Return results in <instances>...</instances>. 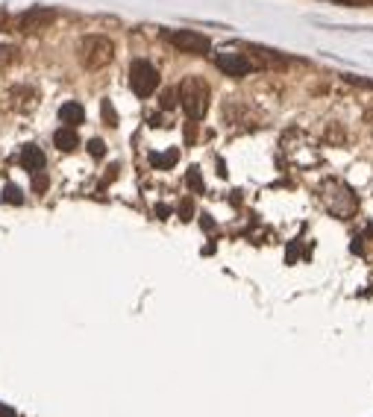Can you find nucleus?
<instances>
[{
    "label": "nucleus",
    "mask_w": 373,
    "mask_h": 417,
    "mask_svg": "<svg viewBox=\"0 0 373 417\" xmlns=\"http://www.w3.org/2000/svg\"><path fill=\"white\" fill-rule=\"evenodd\" d=\"M317 200H321V206L332 217H338V221H350V217L359 212L356 191L338 177H326L321 185H317Z\"/></svg>",
    "instance_id": "nucleus-1"
},
{
    "label": "nucleus",
    "mask_w": 373,
    "mask_h": 417,
    "mask_svg": "<svg viewBox=\"0 0 373 417\" xmlns=\"http://www.w3.org/2000/svg\"><path fill=\"white\" fill-rule=\"evenodd\" d=\"M282 156L288 159L291 164L303 168V171L321 164V150H317L315 141L306 133H300V129H288V133L282 136Z\"/></svg>",
    "instance_id": "nucleus-2"
},
{
    "label": "nucleus",
    "mask_w": 373,
    "mask_h": 417,
    "mask_svg": "<svg viewBox=\"0 0 373 417\" xmlns=\"http://www.w3.org/2000/svg\"><path fill=\"white\" fill-rule=\"evenodd\" d=\"M180 103L185 109V115L191 120H200L206 112H209V85L200 76H189L180 85Z\"/></svg>",
    "instance_id": "nucleus-3"
},
{
    "label": "nucleus",
    "mask_w": 373,
    "mask_h": 417,
    "mask_svg": "<svg viewBox=\"0 0 373 417\" xmlns=\"http://www.w3.org/2000/svg\"><path fill=\"white\" fill-rule=\"evenodd\" d=\"M115 59V45L106 36H85L80 41V62L89 71H100Z\"/></svg>",
    "instance_id": "nucleus-4"
},
{
    "label": "nucleus",
    "mask_w": 373,
    "mask_h": 417,
    "mask_svg": "<svg viewBox=\"0 0 373 417\" xmlns=\"http://www.w3.org/2000/svg\"><path fill=\"white\" fill-rule=\"evenodd\" d=\"M159 85V71L153 68V65L147 59H136L133 65H129V89H133L136 97H150L153 92H156Z\"/></svg>",
    "instance_id": "nucleus-5"
},
{
    "label": "nucleus",
    "mask_w": 373,
    "mask_h": 417,
    "mask_svg": "<svg viewBox=\"0 0 373 417\" xmlns=\"http://www.w3.org/2000/svg\"><path fill=\"white\" fill-rule=\"evenodd\" d=\"M162 36L177 50L191 53V56H203V53H209V47H212V41L206 39L203 32H194V30H162Z\"/></svg>",
    "instance_id": "nucleus-6"
},
{
    "label": "nucleus",
    "mask_w": 373,
    "mask_h": 417,
    "mask_svg": "<svg viewBox=\"0 0 373 417\" xmlns=\"http://www.w3.org/2000/svg\"><path fill=\"white\" fill-rule=\"evenodd\" d=\"M53 21H56V12H53V9H47V6H32V9H27V12L15 21V27H18L21 32H41V30H47Z\"/></svg>",
    "instance_id": "nucleus-7"
},
{
    "label": "nucleus",
    "mask_w": 373,
    "mask_h": 417,
    "mask_svg": "<svg viewBox=\"0 0 373 417\" xmlns=\"http://www.w3.org/2000/svg\"><path fill=\"white\" fill-rule=\"evenodd\" d=\"M215 65L221 68L224 74L229 76H235V80H241V76H247V74H253V62H250V56H244V53H217L215 56Z\"/></svg>",
    "instance_id": "nucleus-8"
},
{
    "label": "nucleus",
    "mask_w": 373,
    "mask_h": 417,
    "mask_svg": "<svg viewBox=\"0 0 373 417\" xmlns=\"http://www.w3.org/2000/svg\"><path fill=\"white\" fill-rule=\"evenodd\" d=\"M45 164H47V159H45V153H41V147L27 145L24 150H21V168L24 171L39 173V171H45Z\"/></svg>",
    "instance_id": "nucleus-9"
},
{
    "label": "nucleus",
    "mask_w": 373,
    "mask_h": 417,
    "mask_svg": "<svg viewBox=\"0 0 373 417\" xmlns=\"http://www.w3.org/2000/svg\"><path fill=\"white\" fill-rule=\"evenodd\" d=\"M250 53H253V68H282L285 59L279 56V53L273 50H265V47H250Z\"/></svg>",
    "instance_id": "nucleus-10"
},
{
    "label": "nucleus",
    "mask_w": 373,
    "mask_h": 417,
    "mask_svg": "<svg viewBox=\"0 0 373 417\" xmlns=\"http://www.w3.org/2000/svg\"><path fill=\"white\" fill-rule=\"evenodd\" d=\"M53 145H56L62 153H71V150L80 147V136H76L74 127H65V124H62L56 133H53Z\"/></svg>",
    "instance_id": "nucleus-11"
},
{
    "label": "nucleus",
    "mask_w": 373,
    "mask_h": 417,
    "mask_svg": "<svg viewBox=\"0 0 373 417\" xmlns=\"http://www.w3.org/2000/svg\"><path fill=\"white\" fill-rule=\"evenodd\" d=\"M59 120H62L65 127H80L83 120H85V109H83L80 103H74V100L62 103V106H59Z\"/></svg>",
    "instance_id": "nucleus-12"
},
{
    "label": "nucleus",
    "mask_w": 373,
    "mask_h": 417,
    "mask_svg": "<svg viewBox=\"0 0 373 417\" xmlns=\"http://www.w3.org/2000/svg\"><path fill=\"white\" fill-rule=\"evenodd\" d=\"M15 94V109L18 112H30V109H36V103H39V94H36V89H15L12 92Z\"/></svg>",
    "instance_id": "nucleus-13"
},
{
    "label": "nucleus",
    "mask_w": 373,
    "mask_h": 417,
    "mask_svg": "<svg viewBox=\"0 0 373 417\" xmlns=\"http://www.w3.org/2000/svg\"><path fill=\"white\" fill-rule=\"evenodd\" d=\"M177 159H180V153H177V150H168V153H162V156H156V153H153V156H150L153 168H162V171L173 168V164H177Z\"/></svg>",
    "instance_id": "nucleus-14"
},
{
    "label": "nucleus",
    "mask_w": 373,
    "mask_h": 417,
    "mask_svg": "<svg viewBox=\"0 0 373 417\" xmlns=\"http://www.w3.org/2000/svg\"><path fill=\"white\" fill-rule=\"evenodd\" d=\"M3 203H9V206H21V203H24V194H21L18 185H6V189H3Z\"/></svg>",
    "instance_id": "nucleus-15"
},
{
    "label": "nucleus",
    "mask_w": 373,
    "mask_h": 417,
    "mask_svg": "<svg viewBox=\"0 0 373 417\" xmlns=\"http://www.w3.org/2000/svg\"><path fill=\"white\" fill-rule=\"evenodd\" d=\"M100 109H103V124H106V127H118V115H115L112 100H103Z\"/></svg>",
    "instance_id": "nucleus-16"
},
{
    "label": "nucleus",
    "mask_w": 373,
    "mask_h": 417,
    "mask_svg": "<svg viewBox=\"0 0 373 417\" xmlns=\"http://www.w3.org/2000/svg\"><path fill=\"white\" fill-rule=\"evenodd\" d=\"M47 173L45 171H39V173H32V191H36V194H45L47 191Z\"/></svg>",
    "instance_id": "nucleus-17"
},
{
    "label": "nucleus",
    "mask_w": 373,
    "mask_h": 417,
    "mask_svg": "<svg viewBox=\"0 0 373 417\" xmlns=\"http://www.w3.org/2000/svg\"><path fill=\"white\" fill-rule=\"evenodd\" d=\"M89 153H92L94 159H103V156H106V145H103L100 138H92V141H89Z\"/></svg>",
    "instance_id": "nucleus-18"
},
{
    "label": "nucleus",
    "mask_w": 373,
    "mask_h": 417,
    "mask_svg": "<svg viewBox=\"0 0 373 417\" xmlns=\"http://www.w3.org/2000/svg\"><path fill=\"white\" fill-rule=\"evenodd\" d=\"M15 59H18L15 47H0V68H3V65H12Z\"/></svg>",
    "instance_id": "nucleus-19"
},
{
    "label": "nucleus",
    "mask_w": 373,
    "mask_h": 417,
    "mask_svg": "<svg viewBox=\"0 0 373 417\" xmlns=\"http://www.w3.org/2000/svg\"><path fill=\"white\" fill-rule=\"evenodd\" d=\"M185 182H189L194 191H203V180H200V171H197V168H191V171H189V177H185Z\"/></svg>",
    "instance_id": "nucleus-20"
},
{
    "label": "nucleus",
    "mask_w": 373,
    "mask_h": 417,
    "mask_svg": "<svg viewBox=\"0 0 373 417\" xmlns=\"http://www.w3.org/2000/svg\"><path fill=\"white\" fill-rule=\"evenodd\" d=\"M177 106V92L168 89V92H162V109H173Z\"/></svg>",
    "instance_id": "nucleus-21"
},
{
    "label": "nucleus",
    "mask_w": 373,
    "mask_h": 417,
    "mask_svg": "<svg viewBox=\"0 0 373 417\" xmlns=\"http://www.w3.org/2000/svg\"><path fill=\"white\" fill-rule=\"evenodd\" d=\"M191 212H194V203L191 200H182V206H180V217H182V221H191Z\"/></svg>",
    "instance_id": "nucleus-22"
},
{
    "label": "nucleus",
    "mask_w": 373,
    "mask_h": 417,
    "mask_svg": "<svg viewBox=\"0 0 373 417\" xmlns=\"http://www.w3.org/2000/svg\"><path fill=\"white\" fill-rule=\"evenodd\" d=\"M347 6H373V0H344Z\"/></svg>",
    "instance_id": "nucleus-23"
},
{
    "label": "nucleus",
    "mask_w": 373,
    "mask_h": 417,
    "mask_svg": "<svg viewBox=\"0 0 373 417\" xmlns=\"http://www.w3.org/2000/svg\"><path fill=\"white\" fill-rule=\"evenodd\" d=\"M0 417H15V411L9 409V405H3V403H0Z\"/></svg>",
    "instance_id": "nucleus-24"
},
{
    "label": "nucleus",
    "mask_w": 373,
    "mask_h": 417,
    "mask_svg": "<svg viewBox=\"0 0 373 417\" xmlns=\"http://www.w3.org/2000/svg\"><path fill=\"white\" fill-rule=\"evenodd\" d=\"M341 3H344V0H341Z\"/></svg>",
    "instance_id": "nucleus-25"
}]
</instances>
